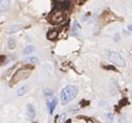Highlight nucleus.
Listing matches in <instances>:
<instances>
[{
  "mask_svg": "<svg viewBox=\"0 0 132 123\" xmlns=\"http://www.w3.org/2000/svg\"><path fill=\"white\" fill-rule=\"evenodd\" d=\"M78 89L75 86H67L60 92V102L61 104H68L71 100L76 97Z\"/></svg>",
  "mask_w": 132,
  "mask_h": 123,
  "instance_id": "obj_1",
  "label": "nucleus"
},
{
  "mask_svg": "<svg viewBox=\"0 0 132 123\" xmlns=\"http://www.w3.org/2000/svg\"><path fill=\"white\" fill-rule=\"evenodd\" d=\"M104 53H105V56L109 60V62H111L116 66H119V67H125L126 66V62L124 58L119 52L112 51V50H106Z\"/></svg>",
  "mask_w": 132,
  "mask_h": 123,
  "instance_id": "obj_2",
  "label": "nucleus"
},
{
  "mask_svg": "<svg viewBox=\"0 0 132 123\" xmlns=\"http://www.w3.org/2000/svg\"><path fill=\"white\" fill-rule=\"evenodd\" d=\"M30 73H31L30 70H26V69H20V70H18V71L15 73V75L13 76V80L11 82V85H15V83L19 82L22 79H26V78L30 75Z\"/></svg>",
  "mask_w": 132,
  "mask_h": 123,
  "instance_id": "obj_3",
  "label": "nucleus"
},
{
  "mask_svg": "<svg viewBox=\"0 0 132 123\" xmlns=\"http://www.w3.org/2000/svg\"><path fill=\"white\" fill-rule=\"evenodd\" d=\"M64 21V13L63 11H58L57 10L56 13H52V17H51V22L52 23H59V22Z\"/></svg>",
  "mask_w": 132,
  "mask_h": 123,
  "instance_id": "obj_4",
  "label": "nucleus"
},
{
  "mask_svg": "<svg viewBox=\"0 0 132 123\" xmlns=\"http://www.w3.org/2000/svg\"><path fill=\"white\" fill-rule=\"evenodd\" d=\"M70 6L69 1H56L55 2V8L58 11H64Z\"/></svg>",
  "mask_w": 132,
  "mask_h": 123,
  "instance_id": "obj_5",
  "label": "nucleus"
},
{
  "mask_svg": "<svg viewBox=\"0 0 132 123\" xmlns=\"http://www.w3.org/2000/svg\"><path fill=\"white\" fill-rule=\"evenodd\" d=\"M27 117L28 119H33L36 117V108H34L33 104H27Z\"/></svg>",
  "mask_w": 132,
  "mask_h": 123,
  "instance_id": "obj_6",
  "label": "nucleus"
},
{
  "mask_svg": "<svg viewBox=\"0 0 132 123\" xmlns=\"http://www.w3.org/2000/svg\"><path fill=\"white\" fill-rule=\"evenodd\" d=\"M56 104H57V99L56 98H52L51 100H49L48 101V108H49V113L50 114H52L53 113V111H54V108H55V107H56Z\"/></svg>",
  "mask_w": 132,
  "mask_h": 123,
  "instance_id": "obj_7",
  "label": "nucleus"
},
{
  "mask_svg": "<svg viewBox=\"0 0 132 123\" xmlns=\"http://www.w3.org/2000/svg\"><path fill=\"white\" fill-rule=\"evenodd\" d=\"M79 31H80V25L78 24L77 21H74L73 22V26H72V34L77 36V34L79 33Z\"/></svg>",
  "mask_w": 132,
  "mask_h": 123,
  "instance_id": "obj_8",
  "label": "nucleus"
},
{
  "mask_svg": "<svg viewBox=\"0 0 132 123\" xmlns=\"http://www.w3.org/2000/svg\"><path fill=\"white\" fill-rule=\"evenodd\" d=\"M28 90H29V86H28V85H25V86H23V87L19 88L18 91H17V95H18V96H23Z\"/></svg>",
  "mask_w": 132,
  "mask_h": 123,
  "instance_id": "obj_9",
  "label": "nucleus"
},
{
  "mask_svg": "<svg viewBox=\"0 0 132 123\" xmlns=\"http://www.w3.org/2000/svg\"><path fill=\"white\" fill-rule=\"evenodd\" d=\"M57 36H58V31H57V30H50V31L47 33V38L49 39V40H54V39L57 38Z\"/></svg>",
  "mask_w": 132,
  "mask_h": 123,
  "instance_id": "obj_10",
  "label": "nucleus"
},
{
  "mask_svg": "<svg viewBox=\"0 0 132 123\" xmlns=\"http://www.w3.org/2000/svg\"><path fill=\"white\" fill-rule=\"evenodd\" d=\"M21 28L20 25H13V26H10L7 29H6V33H13V32H16Z\"/></svg>",
  "mask_w": 132,
  "mask_h": 123,
  "instance_id": "obj_11",
  "label": "nucleus"
},
{
  "mask_svg": "<svg viewBox=\"0 0 132 123\" xmlns=\"http://www.w3.org/2000/svg\"><path fill=\"white\" fill-rule=\"evenodd\" d=\"M7 46L10 49H14V48L16 47V40L14 38H11L10 40H8V43H7Z\"/></svg>",
  "mask_w": 132,
  "mask_h": 123,
  "instance_id": "obj_12",
  "label": "nucleus"
},
{
  "mask_svg": "<svg viewBox=\"0 0 132 123\" xmlns=\"http://www.w3.org/2000/svg\"><path fill=\"white\" fill-rule=\"evenodd\" d=\"M104 118L106 119L109 123H111L112 122V120H113V115L111 113H105L104 114Z\"/></svg>",
  "mask_w": 132,
  "mask_h": 123,
  "instance_id": "obj_13",
  "label": "nucleus"
},
{
  "mask_svg": "<svg viewBox=\"0 0 132 123\" xmlns=\"http://www.w3.org/2000/svg\"><path fill=\"white\" fill-rule=\"evenodd\" d=\"M34 50V48H33V46H27L24 49V51H23V53L24 54H29V53H31V52Z\"/></svg>",
  "mask_w": 132,
  "mask_h": 123,
  "instance_id": "obj_14",
  "label": "nucleus"
},
{
  "mask_svg": "<svg viewBox=\"0 0 132 123\" xmlns=\"http://www.w3.org/2000/svg\"><path fill=\"white\" fill-rule=\"evenodd\" d=\"M44 95H45L46 98H50L52 96V91L51 90H45L44 91Z\"/></svg>",
  "mask_w": 132,
  "mask_h": 123,
  "instance_id": "obj_15",
  "label": "nucleus"
},
{
  "mask_svg": "<svg viewBox=\"0 0 132 123\" xmlns=\"http://www.w3.org/2000/svg\"><path fill=\"white\" fill-rule=\"evenodd\" d=\"M65 119H66V114H61L59 116L58 120H59V123H64L65 122Z\"/></svg>",
  "mask_w": 132,
  "mask_h": 123,
  "instance_id": "obj_16",
  "label": "nucleus"
},
{
  "mask_svg": "<svg viewBox=\"0 0 132 123\" xmlns=\"http://www.w3.org/2000/svg\"><path fill=\"white\" fill-rule=\"evenodd\" d=\"M28 62H30V63H32V64H37L38 63V59L37 58H30L27 60Z\"/></svg>",
  "mask_w": 132,
  "mask_h": 123,
  "instance_id": "obj_17",
  "label": "nucleus"
},
{
  "mask_svg": "<svg viewBox=\"0 0 132 123\" xmlns=\"http://www.w3.org/2000/svg\"><path fill=\"white\" fill-rule=\"evenodd\" d=\"M127 103V99L126 98H124V99H122L121 100V101H120V105H121V107H123V105H125Z\"/></svg>",
  "mask_w": 132,
  "mask_h": 123,
  "instance_id": "obj_18",
  "label": "nucleus"
},
{
  "mask_svg": "<svg viewBox=\"0 0 132 123\" xmlns=\"http://www.w3.org/2000/svg\"><path fill=\"white\" fill-rule=\"evenodd\" d=\"M106 68H107V69H111V70H113V71H114V70H116V69H114L113 67H111V66H107Z\"/></svg>",
  "mask_w": 132,
  "mask_h": 123,
  "instance_id": "obj_19",
  "label": "nucleus"
},
{
  "mask_svg": "<svg viewBox=\"0 0 132 123\" xmlns=\"http://www.w3.org/2000/svg\"><path fill=\"white\" fill-rule=\"evenodd\" d=\"M128 29L130 30V31H132V25H129V26H128Z\"/></svg>",
  "mask_w": 132,
  "mask_h": 123,
  "instance_id": "obj_20",
  "label": "nucleus"
},
{
  "mask_svg": "<svg viewBox=\"0 0 132 123\" xmlns=\"http://www.w3.org/2000/svg\"><path fill=\"white\" fill-rule=\"evenodd\" d=\"M72 122V120L71 119H69V120H66V123H71Z\"/></svg>",
  "mask_w": 132,
  "mask_h": 123,
  "instance_id": "obj_21",
  "label": "nucleus"
},
{
  "mask_svg": "<svg viewBox=\"0 0 132 123\" xmlns=\"http://www.w3.org/2000/svg\"><path fill=\"white\" fill-rule=\"evenodd\" d=\"M2 60H3V58H2V56H0V63L2 62Z\"/></svg>",
  "mask_w": 132,
  "mask_h": 123,
  "instance_id": "obj_22",
  "label": "nucleus"
},
{
  "mask_svg": "<svg viewBox=\"0 0 132 123\" xmlns=\"http://www.w3.org/2000/svg\"><path fill=\"white\" fill-rule=\"evenodd\" d=\"M87 123H93V122H92L91 120H89V121H87Z\"/></svg>",
  "mask_w": 132,
  "mask_h": 123,
  "instance_id": "obj_23",
  "label": "nucleus"
},
{
  "mask_svg": "<svg viewBox=\"0 0 132 123\" xmlns=\"http://www.w3.org/2000/svg\"><path fill=\"white\" fill-rule=\"evenodd\" d=\"M0 3H1V1H0Z\"/></svg>",
  "mask_w": 132,
  "mask_h": 123,
  "instance_id": "obj_24",
  "label": "nucleus"
}]
</instances>
